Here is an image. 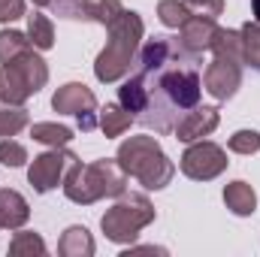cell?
<instances>
[{
  "instance_id": "603a6c76",
  "label": "cell",
  "mask_w": 260,
  "mask_h": 257,
  "mask_svg": "<svg viewBox=\"0 0 260 257\" xmlns=\"http://www.w3.org/2000/svg\"><path fill=\"white\" fill-rule=\"evenodd\" d=\"M27 121H30V115H27V109L24 106H0V139H9V136H15V133H21V130L27 127Z\"/></svg>"
},
{
  "instance_id": "6da1fadb",
  "label": "cell",
  "mask_w": 260,
  "mask_h": 257,
  "mask_svg": "<svg viewBox=\"0 0 260 257\" xmlns=\"http://www.w3.org/2000/svg\"><path fill=\"white\" fill-rule=\"evenodd\" d=\"M191 58L173 37H154L139 46L136 73H127L118 88V103L142 127L173 133L176 121L194 109L203 94V76L182 61Z\"/></svg>"
},
{
  "instance_id": "d6986e66",
  "label": "cell",
  "mask_w": 260,
  "mask_h": 257,
  "mask_svg": "<svg viewBox=\"0 0 260 257\" xmlns=\"http://www.w3.org/2000/svg\"><path fill=\"white\" fill-rule=\"evenodd\" d=\"M209 52H212L215 58H227V61H239V64H245V55H242V34H239V30L218 27V34H215Z\"/></svg>"
},
{
  "instance_id": "ac0fdd59",
  "label": "cell",
  "mask_w": 260,
  "mask_h": 257,
  "mask_svg": "<svg viewBox=\"0 0 260 257\" xmlns=\"http://www.w3.org/2000/svg\"><path fill=\"white\" fill-rule=\"evenodd\" d=\"M27 40L37 52H49L55 46V24L49 15L43 12H30L27 15Z\"/></svg>"
},
{
  "instance_id": "f546056e",
  "label": "cell",
  "mask_w": 260,
  "mask_h": 257,
  "mask_svg": "<svg viewBox=\"0 0 260 257\" xmlns=\"http://www.w3.org/2000/svg\"><path fill=\"white\" fill-rule=\"evenodd\" d=\"M52 6L64 18H79V0H52Z\"/></svg>"
},
{
  "instance_id": "1f68e13d",
  "label": "cell",
  "mask_w": 260,
  "mask_h": 257,
  "mask_svg": "<svg viewBox=\"0 0 260 257\" xmlns=\"http://www.w3.org/2000/svg\"><path fill=\"white\" fill-rule=\"evenodd\" d=\"M251 15H254V21H260V0H251Z\"/></svg>"
},
{
  "instance_id": "484cf974",
  "label": "cell",
  "mask_w": 260,
  "mask_h": 257,
  "mask_svg": "<svg viewBox=\"0 0 260 257\" xmlns=\"http://www.w3.org/2000/svg\"><path fill=\"white\" fill-rule=\"evenodd\" d=\"M227 148L236 151V154H257L260 151V133L257 130H236L230 136Z\"/></svg>"
},
{
  "instance_id": "4316f807",
  "label": "cell",
  "mask_w": 260,
  "mask_h": 257,
  "mask_svg": "<svg viewBox=\"0 0 260 257\" xmlns=\"http://www.w3.org/2000/svg\"><path fill=\"white\" fill-rule=\"evenodd\" d=\"M24 160H27V148L21 145V142H15L12 136L9 139H0V164L3 167H24Z\"/></svg>"
},
{
  "instance_id": "ffe728a7",
  "label": "cell",
  "mask_w": 260,
  "mask_h": 257,
  "mask_svg": "<svg viewBox=\"0 0 260 257\" xmlns=\"http://www.w3.org/2000/svg\"><path fill=\"white\" fill-rule=\"evenodd\" d=\"M30 136L34 142H43L49 148H58V145H70L73 142V130L64 124H55V121H37L30 124Z\"/></svg>"
},
{
  "instance_id": "277c9868",
  "label": "cell",
  "mask_w": 260,
  "mask_h": 257,
  "mask_svg": "<svg viewBox=\"0 0 260 257\" xmlns=\"http://www.w3.org/2000/svg\"><path fill=\"white\" fill-rule=\"evenodd\" d=\"M127 188V173L115 157H100L94 164H76L64 179V194L70 203L91 206L106 197H121Z\"/></svg>"
},
{
  "instance_id": "7402d4cb",
  "label": "cell",
  "mask_w": 260,
  "mask_h": 257,
  "mask_svg": "<svg viewBox=\"0 0 260 257\" xmlns=\"http://www.w3.org/2000/svg\"><path fill=\"white\" fill-rule=\"evenodd\" d=\"M27 49H34V46H30V40H27V34L12 30V27L0 30V64H6V61H12V58L24 55Z\"/></svg>"
},
{
  "instance_id": "30bf717a",
  "label": "cell",
  "mask_w": 260,
  "mask_h": 257,
  "mask_svg": "<svg viewBox=\"0 0 260 257\" xmlns=\"http://www.w3.org/2000/svg\"><path fill=\"white\" fill-rule=\"evenodd\" d=\"M242 85V64L227 61V58H212V64L203 73V91L212 94L218 103L230 100Z\"/></svg>"
},
{
  "instance_id": "7a4b0ae2",
  "label": "cell",
  "mask_w": 260,
  "mask_h": 257,
  "mask_svg": "<svg viewBox=\"0 0 260 257\" xmlns=\"http://www.w3.org/2000/svg\"><path fill=\"white\" fill-rule=\"evenodd\" d=\"M106 30H109V40H106L103 52L94 61V76L103 85L121 82L130 73V67L136 64L139 46H142V37H145V24H142V15L139 12L124 9L118 15V21L109 24Z\"/></svg>"
},
{
  "instance_id": "5b68a950",
  "label": "cell",
  "mask_w": 260,
  "mask_h": 257,
  "mask_svg": "<svg viewBox=\"0 0 260 257\" xmlns=\"http://www.w3.org/2000/svg\"><path fill=\"white\" fill-rule=\"evenodd\" d=\"M49 82V64L37 55V49H27L24 55L0 64V103L6 106H24L37 91H43Z\"/></svg>"
},
{
  "instance_id": "2e32d148",
  "label": "cell",
  "mask_w": 260,
  "mask_h": 257,
  "mask_svg": "<svg viewBox=\"0 0 260 257\" xmlns=\"http://www.w3.org/2000/svg\"><path fill=\"white\" fill-rule=\"evenodd\" d=\"M94 248H97L94 245V236L82 224L67 227L64 233H61V239H58V254L61 257H91Z\"/></svg>"
},
{
  "instance_id": "5bb4252c",
  "label": "cell",
  "mask_w": 260,
  "mask_h": 257,
  "mask_svg": "<svg viewBox=\"0 0 260 257\" xmlns=\"http://www.w3.org/2000/svg\"><path fill=\"white\" fill-rule=\"evenodd\" d=\"M224 206H227L236 218H248V215L257 212V191H254L248 182L236 179V182H230V185L224 188Z\"/></svg>"
},
{
  "instance_id": "f1b7e54d",
  "label": "cell",
  "mask_w": 260,
  "mask_h": 257,
  "mask_svg": "<svg viewBox=\"0 0 260 257\" xmlns=\"http://www.w3.org/2000/svg\"><path fill=\"white\" fill-rule=\"evenodd\" d=\"M24 0H0V21L9 24V21H18L24 18Z\"/></svg>"
},
{
  "instance_id": "3957f363",
  "label": "cell",
  "mask_w": 260,
  "mask_h": 257,
  "mask_svg": "<svg viewBox=\"0 0 260 257\" xmlns=\"http://www.w3.org/2000/svg\"><path fill=\"white\" fill-rule=\"evenodd\" d=\"M115 160L145 191H164L176 176V164L167 157V151L154 136H127L118 145Z\"/></svg>"
},
{
  "instance_id": "cb8c5ba5",
  "label": "cell",
  "mask_w": 260,
  "mask_h": 257,
  "mask_svg": "<svg viewBox=\"0 0 260 257\" xmlns=\"http://www.w3.org/2000/svg\"><path fill=\"white\" fill-rule=\"evenodd\" d=\"M239 34H242V55H245V64L260 73V21H245V24L239 27Z\"/></svg>"
},
{
  "instance_id": "7c38bea8",
  "label": "cell",
  "mask_w": 260,
  "mask_h": 257,
  "mask_svg": "<svg viewBox=\"0 0 260 257\" xmlns=\"http://www.w3.org/2000/svg\"><path fill=\"white\" fill-rule=\"evenodd\" d=\"M215 34H218V21H215V18L191 15V18H188V21L179 27V37H176V43H179V49H182L185 55L200 58L203 52H209V49H212V40H215Z\"/></svg>"
},
{
  "instance_id": "4fadbf2b",
  "label": "cell",
  "mask_w": 260,
  "mask_h": 257,
  "mask_svg": "<svg viewBox=\"0 0 260 257\" xmlns=\"http://www.w3.org/2000/svg\"><path fill=\"white\" fill-rule=\"evenodd\" d=\"M27 218H30L27 200L18 191H12V188H0V227L18 230V227L27 224Z\"/></svg>"
},
{
  "instance_id": "d4e9b609",
  "label": "cell",
  "mask_w": 260,
  "mask_h": 257,
  "mask_svg": "<svg viewBox=\"0 0 260 257\" xmlns=\"http://www.w3.org/2000/svg\"><path fill=\"white\" fill-rule=\"evenodd\" d=\"M157 18H160L164 27L179 30V27L191 18V12H188V6H185L182 0H160V3H157Z\"/></svg>"
},
{
  "instance_id": "d6a6232c",
  "label": "cell",
  "mask_w": 260,
  "mask_h": 257,
  "mask_svg": "<svg viewBox=\"0 0 260 257\" xmlns=\"http://www.w3.org/2000/svg\"><path fill=\"white\" fill-rule=\"evenodd\" d=\"M34 6H52V0H30Z\"/></svg>"
},
{
  "instance_id": "44dd1931",
  "label": "cell",
  "mask_w": 260,
  "mask_h": 257,
  "mask_svg": "<svg viewBox=\"0 0 260 257\" xmlns=\"http://www.w3.org/2000/svg\"><path fill=\"white\" fill-rule=\"evenodd\" d=\"M43 257L46 254V242H43V236L40 233H34V230H21L18 227V233L12 236V242H9V257Z\"/></svg>"
},
{
  "instance_id": "9a60e30c",
  "label": "cell",
  "mask_w": 260,
  "mask_h": 257,
  "mask_svg": "<svg viewBox=\"0 0 260 257\" xmlns=\"http://www.w3.org/2000/svg\"><path fill=\"white\" fill-rule=\"evenodd\" d=\"M124 12L121 0H79V18L82 21H94V24H115L118 15Z\"/></svg>"
},
{
  "instance_id": "836d02e7",
  "label": "cell",
  "mask_w": 260,
  "mask_h": 257,
  "mask_svg": "<svg viewBox=\"0 0 260 257\" xmlns=\"http://www.w3.org/2000/svg\"><path fill=\"white\" fill-rule=\"evenodd\" d=\"M0 106H3V103H0Z\"/></svg>"
},
{
  "instance_id": "4dcf8cb0",
  "label": "cell",
  "mask_w": 260,
  "mask_h": 257,
  "mask_svg": "<svg viewBox=\"0 0 260 257\" xmlns=\"http://www.w3.org/2000/svg\"><path fill=\"white\" fill-rule=\"evenodd\" d=\"M130 254H167V248H154V245H130L127 251H124V257Z\"/></svg>"
},
{
  "instance_id": "52a82bcc",
  "label": "cell",
  "mask_w": 260,
  "mask_h": 257,
  "mask_svg": "<svg viewBox=\"0 0 260 257\" xmlns=\"http://www.w3.org/2000/svg\"><path fill=\"white\" fill-rule=\"evenodd\" d=\"M79 164V154L70 151L67 145H58V148H49L43 154L34 157V164L27 167V182L37 194H49L55 191L58 185H64L67 173Z\"/></svg>"
},
{
  "instance_id": "9c48e42d",
  "label": "cell",
  "mask_w": 260,
  "mask_h": 257,
  "mask_svg": "<svg viewBox=\"0 0 260 257\" xmlns=\"http://www.w3.org/2000/svg\"><path fill=\"white\" fill-rule=\"evenodd\" d=\"M52 109L58 115H76L79 130L91 133L97 127V97L85 82H67L52 94Z\"/></svg>"
},
{
  "instance_id": "8992f818",
  "label": "cell",
  "mask_w": 260,
  "mask_h": 257,
  "mask_svg": "<svg viewBox=\"0 0 260 257\" xmlns=\"http://www.w3.org/2000/svg\"><path fill=\"white\" fill-rule=\"evenodd\" d=\"M157 218L151 200L145 194H121L115 200L112 209H106V215L100 218V227L106 233L109 242L115 245H133L136 236Z\"/></svg>"
},
{
  "instance_id": "ba28073f",
  "label": "cell",
  "mask_w": 260,
  "mask_h": 257,
  "mask_svg": "<svg viewBox=\"0 0 260 257\" xmlns=\"http://www.w3.org/2000/svg\"><path fill=\"white\" fill-rule=\"evenodd\" d=\"M227 151L218 145V142H209V139H197L188 142L185 154L179 157V170L194 179V182H212L218 179L224 170H227Z\"/></svg>"
},
{
  "instance_id": "83f0119b",
  "label": "cell",
  "mask_w": 260,
  "mask_h": 257,
  "mask_svg": "<svg viewBox=\"0 0 260 257\" xmlns=\"http://www.w3.org/2000/svg\"><path fill=\"white\" fill-rule=\"evenodd\" d=\"M182 3L188 6V12H191V15L215 18V21H218V15L224 12V0H182Z\"/></svg>"
},
{
  "instance_id": "e0dca14e",
  "label": "cell",
  "mask_w": 260,
  "mask_h": 257,
  "mask_svg": "<svg viewBox=\"0 0 260 257\" xmlns=\"http://www.w3.org/2000/svg\"><path fill=\"white\" fill-rule=\"evenodd\" d=\"M136 118L130 115L127 109L121 106V103H106L100 112H97V127L106 133V139H115V136H124L130 130Z\"/></svg>"
},
{
  "instance_id": "8fae6325",
  "label": "cell",
  "mask_w": 260,
  "mask_h": 257,
  "mask_svg": "<svg viewBox=\"0 0 260 257\" xmlns=\"http://www.w3.org/2000/svg\"><path fill=\"white\" fill-rule=\"evenodd\" d=\"M218 124H221V112H218V106H200V103H197L194 109H188V112L176 121L173 136H176L179 142H197V139L215 133Z\"/></svg>"
}]
</instances>
